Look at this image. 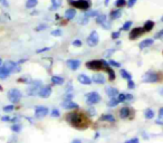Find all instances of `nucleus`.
Masks as SVG:
<instances>
[{"label":"nucleus","instance_id":"nucleus-21","mask_svg":"<svg viewBox=\"0 0 163 143\" xmlns=\"http://www.w3.org/2000/svg\"><path fill=\"white\" fill-rule=\"evenodd\" d=\"M75 16H76V10H75V9H73V8L68 9V10H66V12H65V18H66V19H68V20L73 19Z\"/></svg>","mask_w":163,"mask_h":143},{"label":"nucleus","instance_id":"nucleus-55","mask_svg":"<svg viewBox=\"0 0 163 143\" xmlns=\"http://www.w3.org/2000/svg\"><path fill=\"white\" fill-rule=\"evenodd\" d=\"M131 100H133L132 94H126V101H131Z\"/></svg>","mask_w":163,"mask_h":143},{"label":"nucleus","instance_id":"nucleus-43","mask_svg":"<svg viewBox=\"0 0 163 143\" xmlns=\"http://www.w3.org/2000/svg\"><path fill=\"white\" fill-rule=\"evenodd\" d=\"M51 35H53V36H55V37H59V36H61V30H59V29L53 30L51 31Z\"/></svg>","mask_w":163,"mask_h":143},{"label":"nucleus","instance_id":"nucleus-23","mask_svg":"<svg viewBox=\"0 0 163 143\" xmlns=\"http://www.w3.org/2000/svg\"><path fill=\"white\" fill-rule=\"evenodd\" d=\"M101 121H106V122H115V117L112 114H104L101 117Z\"/></svg>","mask_w":163,"mask_h":143},{"label":"nucleus","instance_id":"nucleus-16","mask_svg":"<svg viewBox=\"0 0 163 143\" xmlns=\"http://www.w3.org/2000/svg\"><path fill=\"white\" fill-rule=\"evenodd\" d=\"M120 117L121 119H126V117H129L130 116V114H131V109L130 107H127V106H124L122 107L121 110H120Z\"/></svg>","mask_w":163,"mask_h":143},{"label":"nucleus","instance_id":"nucleus-3","mask_svg":"<svg viewBox=\"0 0 163 143\" xmlns=\"http://www.w3.org/2000/svg\"><path fill=\"white\" fill-rule=\"evenodd\" d=\"M107 66H110V64L105 61H91L86 63V67L92 71H101L103 68L105 69Z\"/></svg>","mask_w":163,"mask_h":143},{"label":"nucleus","instance_id":"nucleus-39","mask_svg":"<svg viewBox=\"0 0 163 143\" xmlns=\"http://www.w3.org/2000/svg\"><path fill=\"white\" fill-rule=\"evenodd\" d=\"M13 109H15V107H13V105H6V106H3V109H2V110H3V111H5V112H11V111H13Z\"/></svg>","mask_w":163,"mask_h":143},{"label":"nucleus","instance_id":"nucleus-44","mask_svg":"<svg viewBox=\"0 0 163 143\" xmlns=\"http://www.w3.org/2000/svg\"><path fill=\"white\" fill-rule=\"evenodd\" d=\"M127 87H129V90H133L135 87V84H134V82H133L132 80L127 81Z\"/></svg>","mask_w":163,"mask_h":143},{"label":"nucleus","instance_id":"nucleus-60","mask_svg":"<svg viewBox=\"0 0 163 143\" xmlns=\"http://www.w3.org/2000/svg\"><path fill=\"white\" fill-rule=\"evenodd\" d=\"M71 143H82V142L79 141V140H74V141H73Z\"/></svg>","mask_w":163,"mask_h":143},{"label":"nucleus","instance_id":"nucleus-27","mask_svg":"<svg viewBox=\"0 0 163 143\" xmlns=\"http://www.w3.org/2000/svg\"><path fill=\"white\" fill-rule=\"evenodd\" d=\"M120 74H121V76H122L123 78H125V80H127V81L132 80V75L127 71H125V69H122V71L120 72Z\"/></svg>","mask_w":163,"mask_h":143},{"label":"nucleus","instance_id":"nucleus-36","mask_svg":"<svg viewBox=\"0 0 163 143\" xmlns=\"http://www.w3.org/2000/svg\"><path fill=\"white\" fill-rule=\"evenodd\" d=\"M117 100H119V102L120 103L126 101V94H123V93L119 94V95H117Z\"/></svg>","mask_w":163,"mask_h":143},{"label":"nucleus","instance_id":"nucleus-42","mask_svg":"<svg viewBox=\"0 0 163 143\" xmlns=\"http://www.w3.org/2000/svg\"><path fill=\"white\" fill-rule=\"evenodd\" d=\"M51 116H54V117H59L61 116V113H59V111L58 110H53L51 111Z\"/></svg>","mask_w":163,"mask_h":143},{"label":"nucleus","instance_id":"nucleus-46","mask_svg":"<svg viewBox=\"0 0 163 143\" xmlns=\"http://www.w3.org/2000/svg\"><path fill=\"white\" fill-rule=\"evenodd\" d=\"M124 143H140V141H139V139H137V138H133V139H131V140L125 141Z\"/></svg>","mask_w":163,"mask_h":143},{"label":"nucleus","instance_id":"nucleus-14","mask_svg":"<svg viewBox=\"0 0 163 143\" xmlns=\"http://www.w3.org/2000/svg\"><path fill=\"white\" fill-rule=\"evenodd\" d=\"M92 81L94 83H96V84H104L106 80H105V76H104L103 74L97 73V74H94V75H93Z\"/></svg>","mask_w":163,"mask_h":143},{"label":"nucleus","instance_id":"nucleus-37","mask_svg":"<svg viewBox=\"0 0 163 143\" xmlns=\"http://www.w3.org/2000/svg\"><path fill=\"white\" fill-rule=\"evenodd\" d=\"M11 130H12L13 132H19L21 130V125L20 124H13V125L11 126Z\"/></svg>","mask_w":163,"mask_h":143},{"label":"nucleus","instance_id":"nucleus-25","mask_svg":"<svg viewBox=\"0 0 163 143\" xmlns=\"http://www.w3.org/2000/svg\"><path fill=\"white\" fill-rule=\"evenodd\" d=\"M9 75H10V72H8L5 67H0V78L1 80L7 78Z\"/></svg>","mask_w":163,"mask_h":143},{"label":"nucleus","instance_id":"nucleus-45","mask_svg":"<svg viewBox=\"0 0 163 143\" xmlns=\"http://www.w3.org/2000/svg\"><path fill=\"white\" fill-rule=\"evenodd\" d=\"M162 37H163V29H161L159 32H156V34H155V36H154V38H155V39H160V38H162Z\"/></svg>","mask_w":163,"mask_h":143},{"label":"nucleus","instance_id":"nucleus-32","mask_svg":"<svg viewBox=\"0 0 163 143\" xmlns=\"http://www.w3.org/2000/svg\"><path fill=\"white\" fill-rule=\"evenodd\" d=\"M119 103H120V102H119L117 97H112V98H111V101L108 102V105H110L111 107H115V106H116Z\"/></svg>","mask_w":163,"mask_h":143},{"label":"nucleus","instance_id":"nucleus-58","mask_svg":"<svg viewBox=\"0 0 163 143\" xmlns=\"http://www.w3.org/2000/svg\"><path fill=\"white\" fill-rule=\"evenodd\" d=\"M113 49H111V51H105V55H106V56H110V55H112V54H111V53H113Z\"/></svg>","mask_w":163,"mask_h":143},{"label":"nucleus","instance_id":"nucleus-13","mask_svg":"<svg viewBox=\"0 0 163 143\" xmlns=\"http://www.w3.org/2000/svg\"><path fill=\"white\" fill-rule=\"evenodd\" d=\"M66 64H67V66L73 69V71H76V69H78V67L81 66V61H78V59H68V61H66Z\"/></svg>","mask_w":163,"mask_h":143},{"label":"nucleus","instance_id":"nucleus-4","mask_svg":"<svg viewBox=\"0 0 163 143\" xmlns=\"http://www.w3.org/2000/svg\"><path fill=\"white\" fill-rule=\"evenodd\" d=\"M69 3L71 6H74L77 9H82V10H87L90 9V7L92 6L91 0H69Z\"/></svg>","mask_w":163,"mask_h":143},{"label":"nucleus","instance_id":"nucleus-8","mask_svg":"<svg viewBox=\"0 0 163 143\" xmlns=\"http://www.w3.org/2000/svg\"><path fill=\"white\" fill-rule=\"evenodd\" d=\"M3 67L10 73H18L20 72V67L18 66V63H15L12 61H7L3 64Z\"/></svg>","mask_w":163,"mask_h":143},{"label":"nucleus","instance_id":"nucleus-31","mask_svg":"<svg viewBox=\"0 0 163 143\" xmlns=\"http://www.w3.org/2000/svg\"><path fill=\"white\" fill-rule=\"evenodd\" d=\"M106 20H107V17H106L105 15H98V16L96 17V22H97V24H101V25H102L103 22H105Z\"/></svg>","mask_w":163,"mask_h":143},{"label":"nucleus","instance_id":"nucleus-52","mask_svg":"<svg viewBox=\"0 0 163 143\" xmlns=\"http://www.w3.org/2000/svg\"><path fill=\"white\" fill-rule=\"evenodd\" d=\"M49 51V48H48V47H45V48L38 49V51H37V54H40V53H44V51Z\"/></svg>","mask_w":163,"mask_h":143},{"label":"nucleus","instance_id":"nucleus-5","mask_svg":"<svg viewBox=\"0 0 163 143\" xmlns=\"http://www.w3.org/2000/svg\"><path fill=\"white\" fill-rule=\"evenodd\" d=\"M101 95L97 92H92L86 94V103L88 105H94V104H97V103L101 102Z\"/></svg>","mask_w":163,"mask_h":143},{"label":"nucleus","instance_id":"nucleus-26","mask_svg":"<svg viewBox=\"0 0 163 143\" xmlns=\"http://www.w3.org/2000/svg\"><path fill=\"white\" fill-rule=\"evenodd\" d=\"M144 116H145V119L151 120V119L154 117V111L151 110V109H146V110H145V112H144Z\"/></svg>","mask_w":163,"mask_h":143},{"label":"nucleus","instance_id":"nucleus-6","mask_svg":"<svg viewBox=\"0 0 163 143\" xmlns=\"http://www.w3.org/2000/svg\"><path fill=\"white\" fill-rule=\"evenodd\" d=\"M31 85L29 86V88H28V95H31V96H35V95H37L39 91H40V88L42 87V84H41L40 81H35V82H31L30 83Z\"/></svg>","mask_w":163,"mask_h":143},{"label":"nucleus","instance_id":"nucleus-38","mask_svg":"<svg viewBox=\"0 0 163 143\" xmlns=\"http://www.w3.org/2000/svg\"><path fill=\"white\" fill-rule=\"evenodd\" d=\"M88 21H90V17H87L86 15H84V16H83V18L79 20V24H82V25H85V24H87Z\"/></svg>","mask_w":163,"mask_h":143},{"label":"nucleus","instance_id":"nucleus-48","mask_svg":"<svg viewBox=\"0 0 163 143\" xmlns=\"http://www.w3.org/2000/svg\"><path fill=\"white\" fill-rule=\"evenodd\" d=\"M102 26H103V28H105V29H108L110 27H111V22L110 21H105V22H103L102 24Z\"/></svg>","mask_w":163,"mask_h":143},{"label":"nucleus","instance_id":"nucleus-61","mask_svg":"<svg viewBox=\"0 0 163 143\" xmlns=\"http://www.w3.org/2000/svg\"><path fill=\"white\" fill-rule=\"evenodd\" d=\"M108 2H110V0H105V5H106V6L108 5Z\"/></svg>","mask_w":163,"mask_h":143},{"label":"nucleus","instance_id":"nucleus-41","mask_svg":"<svg viewBox=\"0 0 163 143\" xmlns=\"http://www.w3.org/2000/svg\"><path fill=\"white\" fill-rule=\"evenodd\" d=\"M108 64H110L111 66H114V67H121V64L116 61H108Z\"/></svg>","mask_w":163,"mask_h":143},{"label":"nucleus","instance_id":"nucleus-24","mask_svg":"<svg viewBox=\"0 0 163 143\" xmlns=\"http://www.w3.org/2000/svg\"><path fill=\"white\" fill-rule=\"evenodd\" d=\"M51 82L55 85H61V84H64V78L61 77V76H53L51 77Z\"/></svg>","mask_w":163,"mask_h":143},{"label":"nucleus","instance_id":"nucleus-62","mask_svg":"<svg viewBox=\"0 0 163 143\" xmlns=\"http://www.w3.org/2000/svg\"><path fill=\"white\" fill-rule=\"evenodd\" d=\"M1 64H2V59L0 58V66H1Z\"/></svg>","mask_w":163,"mask_h":143},{"label":"nucleus","instance_id":"nucleus-1","mask_svg":"<svg viewBox=\"0 0 163 143\" xmlns=\"http://www.w3.org/2000/svg\"><path fill=\"white\" fill-rule=\"evenodd\" d=\"M66 119H67V122L69 123L71 125H73L74 127H77V129H84L88 125V117L86 115H84L83 113L79 112H71L69 114L66 115Z\"/></svg>","mask_w":163,"mask_h":143},{"label":"nucleus","instance_id":"nucleus-9","mask_svg":"<svg viewBox=\"0 0 163 143\" xmlns=\"http://www.w3.org/2000/svg\"><path fill=\"white\" fill-rule=\"evenodd\" d=\"M144 32H145V31L143 29V27H135V28H133L132 30H131V32H130V39H131V40H134V39L139 38L140 36H142Z\"/></svg>","mask_w":163,"mask_h":143},{"label":"nucleus","instance_id":"nucleus-54","mask_svg":"<svg viewBox=\"0 0 163 143\" xmlns=\"http://www.w3.org/2000/svg\"><path fill=\"white\" fill-rule=\"evenodd\" d=\"M46 28H47V26H46V25H40V26L36 29V30H42V29H46Z\"/></svg>","mask_w":163,"mask_h":143},{"label":"nucleus","instance_id":"nucleus-19","mask_svg":"<svg viewBox=\"0 0 163 143\" xmlns=\"http://www.w3.org/2000/svg\"><path fill=\"white\" fill-rule=\"evenodd\" d=\"M153 27H154V21L153 20H146L143 25V29H144L145 32L151 31L153 29Z\"/></svg>","mask_w":163,"mask_h":143},{"label":"nucleus","instance_id":"nucleus-35","mask_svg":"<svg viewBox=\"0 0 163 143\" xmlns=\"http://www.w3.org/2000/svg\"><path fill=\"white\" fill-rule=\"evenodd\" d=\"M85 15H86L87 17H97V16H98V12L94 10H88Z\"/></svg>","mask_w":163,"mask_h":143},{"label":"nucleus","instance_id":"nucleus-18","mask_svg":"<svg viewBox=\"0 0 163 143\" xmlns=\"http://www.w3.org/2000/svg\"><path fill=\"white\" fill-rule=\"evenodd\" d=\"M78 81H79V83L84 84V85H90V84L93 82L92 80H91V78H90L87 75H84V74L78 75Z\"/></svg>","mask_w":163,"mask_h":143},{"label":"nucleus","instance_id":"nucleus-51","mask_svg":"<svg viewBox=\"0 0 163 143\" xmlns=\"http://www.w3.org/2000/svg\"><path fill=\"white\" fill-rule=\"evenodd\" d=\"M159 119H163V106L159 110Z\"/></svg>","mask_w":163,"mask_h":143},{"label":"nucleus","instance_id":"nucleus-10","mask_svg":"<svg viewBox=\"0 0 163 143\" xmlns=\"http://www.w3.org/2000/svg\"><path fill=\"white\" fill-rule=\"evenodd\" d=\"M100 40V38H98V34H97V31H92L91 32V35L88 36V38H87V44L91 46V47H94V46H96L97 45V42Z\"/></svg>","mask_w":163,"mask_h":143},{"label":"nucleus","instance_id":"nucleus-20","mask_svg":"<svg viewBox=\"0 0 163 143\" xmlns=\"http://www.w3.org/2000/svg\"><path fill=\"white\" fill-rule=\"evenodd\" d=\"M105 92H106V95H108L110 97H115L116 95H119V91L115 87H106Z\"/></svg>","mask_w":163,"mask_h":143},{"label":"nucleus","instance_id":"nucleus-34","mask_svg":"<svg viewBox=\"0 0 163 143\" xmlns=\"http://www.w3.org/2000/svg\"><path fill=\"white\" fill-rule=\"evenodd\" d=\"M131 26H132V21L131 20H129V21H126L124 25H123V27H122V30L124 31H126V30H129L130 28H131Z\"/></svg>","mask_w":163,"mask_h":143},{"label":"nucleus","instance_id":"nucleus-63","mask_svg":"<svg viewBox=\"0 0 163 143\" xmlns=\"http://www.w3.org/2000/svg\"><path fill=\"white\" fill-rule=\"evenodd\" d=\"M161 21H162V22H163V16H162V18H161Z\"/></svg>","mask_w":163,"mask_h":143},{"label":"nucleus","instance_id":"nucleus-57","mask_svg":"<svg viewBox=\"0 0 163 143\" xmlns=\"http://www.w3.org/2000/svg\"><path fill=\"white\" fill-rule=\"evenodd\" d=\"M155 123H156V124H160V125H163V119H161V120H160V119H159V120H156Z\"/></svg>","mask_w":163,"mask_h":143},{"label":"nucleus","instance_id":"nucleus-12","mask_svg":"<svg viewBox=\"0 0 163 143\" xmlns=\"http://www.w3.org/2000/svg\"><path fill=\"white\" fill-rule=\"evenodd\" d=\"M48 112H49L48 107H46V106H37L36 110H35V115L37 117H44V116H46L48 114Z\"/></svg>","mask_w":163,"mask_h":143},{"label":"nucleus","instance_id":"nucleus-15","mask_svg":"<svg viewBox=\"0 0 163 143\" xmlns=\"http://www.w3.org/2000/svg\"><path fill=\"white\" fill-rule=\"evenodd\" d=\"M61 106L66 110H73V109H77L78 105L76 103H74L73 101H64L61 103Z\"/></svg>","mask_w":163,"mask_h":143},{"label":"nucleus","instance_id":"nucleus-56","mask_svg":"<svg viewBox=\"0 0 163 143\" xmlns=\"http://www.w3.org/2000/svg\"><path fill=\"white\" fill-rule=\"evenodd\" d=\"M2 121H12V119L9 116H5V117H2Z\"/></svg>","mask_w":163,"mask_h":143},{"label":"nucleus","instance_id":"nucleus-33","mask_svg":"<svg viewBox=\"0 0 163 143\" xmlns=\"http://www.w3.org/2000/svg\"><path fill=\"white\" fill-rule=\"evenodd\" d=\"M126 5V0H116L115 1V6L117 7V8H122Z\"/></svg>","mask_w":163,"mask_h":143},{"label":"nucleus","instance_id":"nucleus-2","mask_svg":"<svg viewBox=\"0 0 163 143\" xmlns=\"http://www.w3.org/2000/svg\"><path fill=\"white\" fill-rule=\"evenodd\" d=\"M163 78V75L158 72H146L142 77V81L144 83H158L161 82Z\"/></svg>","mask_w":163,"mask_h":143},{"label":"nucleus","instance_id":"nucleus-22","mask_svg":"<svg viewBox=\"0 0 163 143\" xmlns=\"http://www.w3.org/2000/svg\"><path fill=\"white\" fill-rule=\"evenodd\" d=\"M61 2L63 0H51V10H56L57 8H59L61 6Z\"/></svg>","mask_w":163,"mask_h":143},{"label":"nucleus","instance_id":"nucleus-49","mask_svg":"<svg viewBox=\"0 0 163 143\" xmlns=\"http://www.w3.org/2000/svg\"><path fill=\"white\" fill-rule=\"evenodd\" d=\"M73 45H74L75 47H81V46H82V40H79V39H76V40L73 41Z\"/></svg>","mask_w":163,"mask_h":143},{"label":"nucleus","instance_id":"nucleus-30","mask_svg":"<svg viewBox=\"0 0 163 143\" xmlns=\"http://www.w3.org/2000/svg\"><path fill=\"white\" fill-rule=\"evenodd\" d=\"M105 69L108 73V80H110V81H114V80H115V73L113 72L112 68H110V66H107Z\"/></svg>","mask_w":163,"mask_h":143},{"label":"nucleus","instance_id":"nucleus-7","mask_svg":"<svg viewBox=\"0 0 163 143\" xmlns=\"http://www.w3.org/2000/svg\"><path fill=\"white\" fill-rule=\"evenodd\" d=\"M21 96H22V94H21L20 91L17 90V88H12V90H10V91L8 92V98H9L12 103L19 102Z\"/></svg>","mask_w":163,"mask_h":143},{"label":"nucleus","instance_id":"nucleus-53","mask_svg":"<svg viewBox=\"0 0 163 143\" xmlns=\"http://www.w3.org/2000/svg\"><path fill=\"white\" fill-rule=\"evenodd\" d=\"M0 3H1L2 6H5V7H8V6H9L8 2H7V0H0Z\"/></svg>","mask_w":163,"mask_h":143},{"label":"nucleus","instance_id":"nucleus-17","mask_svg":"<svg viewBox=\"0 0 163 143\" xmlns=\"http://www.w3.org/2000/svg\"><path fill=\"white\" fill-rule=\"evenodd\" d=\"M153 42H154V39H151V38H146V39H144L143 41H141V42H140L139 47H140V49H144V48H146V47H150L151 45H153Z\"/></svg>","mask_w":163,"mask_h":143},{"label":"nucleus","instance_id":"nucleus-40","mask_svg":"<svg viewBox=\"0 0 163 143\" xmlns=\"http://www.w3.org/2000/svg\"><path fill=\"white\" fill-rule=\"evenodd\" d=\"M19 81H20V82H22V83H31V82H32V81L30 80V77H29V76H25V77H21Z\"/></svg>","mask_w":163,"mask_h":143},{"label":"nucleus","instance_id":"nucleus-47","mask_svg":"<svg viewBox=\"0 0 163 143\" xmlns=\"http://www.w3.org/2000/svg\"><path fill=\"white\" fill-rule=\"evenodd\" d=\"M135 3H136V0H129L126 5H127V7H129V8H132Z\"/></svg>","mask_w":163,"mask_h":143},{"label":"nucleus","instance_id":"nucleus-28","mask_svg":"<svg viewBox=\"0 0 163 143\" xmlns=\"http://www.w3.org/2000/svg\"><path fill=\"white\" fill-rule=\"evenodd\" d=\"M37 3H38V0H27V2H26V8H28V9L34 8L35 6H37Z\"/></svg>","mask_w":163,"mask_h":143},{"label":"nucleus","instance_id":"nucleus-11","mask_svg":"<svg viewBox=\"0 0 163 143\" xmlns=\"http://www.w3.org/2000/svg\"><path fill=\"white\" fill-rule=\"evenodd\" d=\"M51 94V87L49 85H46V86H42L40 88V91L38 93V95L40 96L41 98H47L49 97Z\"/></svg>","mask_w":163,"mask_h":143},{"label":"nucleus","instance_id":"nucleus-50","mask_svg":"<svg viewBox=\"0 0 163 143\" xmlns=\"http://www.w3.org/2000/svg\"><path fill=\"white\" fill-rule=\"evenodd\" d=\"M119 37H120V31H114V32H112L113 39H117Z\"/></svg>","mask_w":163,"mask_h":143},{"label":"nucleus","instance_id":"nucleus-29","mask_svg":"<svg viewBox=\"0 0 163 143\" xmlns=\"http://www.w3.org/2000/svg\"><path fill=\"white\" fill-rule=\"evenodd\" d=\"M121 16H122L121 10H113L112 12H111V18H112V19H119Z\"/></svg>","mask_w":163,"mask_h":143},{"label":"nucleus","instance_id":"nucleus-59","mask_svg":"<svg viewBox=\"0 0 163 143\" xmlns=\"http://www.w3.org/2000/svg\"><path fill=\"white\" fill-rule=\"evenodd\" d=\"M159 93H160V95H161V96L163 97V87L161 88V90H160V91H159Z\"/></svg>","mask_w":163,"mask_h":143}]
</instances>
